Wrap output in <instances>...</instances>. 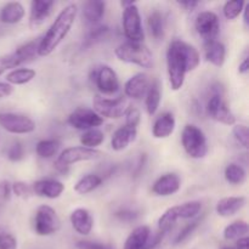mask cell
Instances as JSON below:
<instances>
[{
	"label": "cell",
	"instance_id": "obj_39",
	"mask_svg": "<svg viewBox=\"0 0 249 249\" xmlns=\"http://www.w3.org/2000/svg\"><path fill=\"white\" fill-rule=\"evenodd\" d=\"M21 65V60H19L18 56H17V53L15 51L11 53H7V55L0 56V75L4 74L6 71L16 68Z\"/></svg>",
	"mask_w": 249,
	"mask_h": 249
},
{
	"label": "cell",
	"instance_id": "obj_53",
	"mask_svg": "<svg viewBox=\"0 0 249 249\" xmlns=\"http://www.w3.org/2000/svg\"><path fill=\"white\" fill-rule=\"evenodd\" d=\"M243 12H245V15H243V21H245V23L249 24V18H248V12H249V4H246L245 9H243Z\"/></svg>",
	"mask_w": 249,
	"mask_h": 249
},
{
	"label": "cell",
	"instance_id": "obj_32",
	"mask_svg": "<svg viewBox=\"0 0 249 249\" xmlns=\"http://www.w3.org/2000/svg\"><path fill=\"white\" fill-rule=\"evenodd\" d=\"M249 231V226L247 221L245 220H237L231 223L230 225L226 226L224 229V238L226 241H233L238 240V238H242L245 236H247Z\"/></svg>",
	"mask_w": 249,
	"mask_h": 249
},
{
	"label": "cell",
	"instance_id": "obj_1",
	"mask_svg": "<svg viewBox=\"0 0 249 249\" xmlns=\"http://www.w3.org/2000/svg\"><path fill=\"white\" fill-rule=\"evenodd\" d=\"M199 62L201 56L195 46L182 40L172 41L167 51L168 77L172 89L175 91L181 89L187 73L196 70Z\"/></svg>",
	"mask_w": 249,
	"mask_h": 249
},
{
	"label": "cell",
	"instance_id": "obj_44",
	"mask_svg": "<svg viewBox=\"0 0 249 249\" xmlns=\"http://www.w3.org/2000/svg\"><path fill=\"white\" fill-rule=\"evenodd\" d=\"M11 191L16 195L17 197H21V198H27L28 196H31L33 192H32V187L29 185H27L26 182L22 181H16L11 185Z\"/></svg>",
	"mask_w": 249,
	"mask_h": 249
},
{
	"label": "cell",
	"instance_id": "obj_26",
	"mask_svg": "<svg viewBox=\"0 0 249 249\" xmlns=\"http://www.w3.org/2000/svg\"><path fill=\"white\" fill-rule=\"evenodd\" d=\"M146 100H145V106H146V111L150 116H155L156 112L158 111L160 105V83L157 80L152 83V84L148 87L147 92H146Z\"/></svg>",
	"mask_w": 249,
	"mask_h": 249
},
{
	"label": "cell",
	"instance_id": "obj_23",
	"mask_svg": "<svg viewBox=\"0 0 249 249\" xmlns=\"http://www.w3.org/2000/svg\"><path fill=\"white\" fill-rule=\"evenodd\" d=\"M106 2L101 0H89L83 5V18L88 24L99 23L105 16Z\"/></svg>",
	"mask_w": 249,
	"mask_h": 249
},
{
	"label": "cell",
	"instance_id": "obj_37",
	"mask_svg": "<svg viewBox=\"0 0 249 249\" xmlns=\"http://www.w3.org/2000/svg\"><path fill=\"white\" fill-rule=\"evenodd\" d=\"M245 6L246 2L243 0H231V1H226L223 7L224 16L229 21H232V19L237 18L242 14Z\"/></svg>",
	"mask_w": 249,
	"mask_h": 249
},
{
	"label": "cell",
	"instance_id": "obj_19",
	"mask_svg": "<svg viewBox=\"0 0 249 249\" xmlns=\"http://www.w3.org/2000/svg\"><path fill=\"white\" fill-rule=\"evenodd\" d=\"M136 136H138V129L136 128H131V126L128 125L121 126V128L114 131L113 136H112V148L117 152H121L136 140Z\"/></svg>",
	"mask_w": 249,
	"mask_h": 249
},
{
	"label": "cell",
	"instance_id": "obj_50",
	"mask_svg": "<svg viewBox=\"0 0 249 249\" xmlns=\"http://www.w3.org/2000/svg\"><path fill=\"white\" fill-rule=\"evenodd\" d=\"M178 5L185 10V11H194L199 5L198 1H178Z\"/></svg>",
	"mask_w": 249,
	"mask_h": 249
},
{
	"label": "cell",
	"instance_id": "obj_15",
	"mask_svg": "<svg viewBox=\"0 0 249 249\" xmlns=\"http://www.w3.org/2000/svg\"><path fill=\"white\" fill-rule=\"evenodd\" d=\"M32 192L39 197L55 199L65 191V185L56 179H41L32 185Z\"/></svg>",
	"mask_w": 249,
	"mask_h": 249
},
{
	"label": "cell",
	"instance_id": "obj_5",
	"mask_svg": "<svg viewBox=\"0 0 249 249\" xmlns=\"http://www.w3.org/2000/svg\"><path fill=\"white\" fill-rule=\"evenodd\" d=\"M121 5L124 9L122 16L124 36L130 41H143L145 32H143L139 7L134 1H122Z\"/></svg>",
	"mask_w": 249,
	"mask_h": 249
},
{
	"label": "cell",
	"instance_id": "obj_43",
	"mask_svg": "<svg viewBox=\"0 0 249 249\" xmlns=\"http://www.w3.org/2000/svg\"><path fill=\"white\" fill-rule=\"evenodd\" d=\"M124 116H125V125L138 129L141 121V114L138 108H135V107H129Z\"/></svg>",
	"mask_w": 249,
	"mask_h": 249
},
{
	"label": "cell",
	"instance_id": "obj_22",
	"mask_svg": "<svg viewBox=\"0 0 249 249\" xmlns=\"http://www.w3.org/2000/svg\"><path fill=\"white\" fill-rule=\"evenodd\" d=\"M151 235V229L147 225L138 226L126 238L124 249H147Z\"/></svg>",
	"mask_w": 249,
	"mask_h": 249
},
{
	"label": "cell",
	"instance_id": "obj_17",
	"mask_svg": "<svg viewBox=\"0 0 249 249\" xmlns=\"http://www.w3.org/2000/svg\"><path fill=\"white\" fill-rule=\"evenodd\" d=\"M150 87V80L145 73H136L135 75L126 80L124 85V94L125 97L133 100H141L147 92Z\"/></svg>",
	"mask_w": 249,
	"mask_h": 249
},
{
	"label": "cell",
	"instance_id": "obj_45",
	"mask_svg": "<svg viewBox=\"0 0 249 249\" xmlns=\"http://www.w3.org/2000/svg\"><path fill=\"white\" fill-rule=\"evenodd\" d=\"M0 249H17V240L7 232L0 233Z\"/></svg>",
	"mask_w": 249,
	"mask_h": 249
},
{
	"label": "cell",
	"instance_id": "obj_41",
	"mask_svg": "<svg viewBox=\"0 0 249 249\" xmlns=\"http://www.w3.org/2000/svg\"><path fill=\"white\" fill-rule=\"evenodd\" d=\"M201 221H202V219H197V220H195V221H192V223L187 224V225L185 226V228L182 229V230L180 231L179 233H178L177 237H175V240H174L175 245H180V243L184 242L185 240H187V238H189L190 236L194 233V231L196 230L197 228H198V225H199V223H201Z\"/></svg>",
	"mask_w": 249,
	"mask_h": 249
},
{
	"label": "cell",
	"instance_id": "obj_11",
	"mask_svg": "<svg viewBox=\"0 0 249 249\" xmlns=\"http://www.w3.org/2000/svg\"><path fill=\"white\" fill-rule=\"evenodd\" d=\"M67 122L72 128L87 131L90 130V129L99 128L104 123V119L92 109L85 108V107H78L68 116Z\"/></svg>",
	"mask_w": 249,
	"mask_h": 249
},
{
	"label": "cell",
	"instance_id": "obj_40",
	"mask_svg": "<svg viewBox=\"0 0 249 249\" xmlns=\"http://www.w3.org/2000/svg\"><path fill=\"white\" fill-rule=\"evenodd\" d=\"M232 135L237 143H240L243 148H248L249 146V131L245 124H236L232 129Z\"/></svg>",
	"mask_w": 249,
	"mask_h": 249
},
{
	"label": "cell",
	"instance_id": "obj_38",
	"mask_svg": "<svg viewBox=\"0 0 249 249\" xmlns=\"http://www.w3.org/2000/svg\"><path fill=\"white\" fill-rule=\"evenodd\" d=\"M109 33V28L106 26H96L88 33L87 39H85V45L90 46L92 44H96L107 38Z\"/></svg>",
	"mask_w": 249,
	"mask_h": 249
},
{
	"label": "cell",
	"instance_id": "obj_13",
	"mask_svg": "<svg viewBox=\"0 0 249 249\" xmlns=\"http://www.w3.org/2000/svg\"><path fill=\"white\" fill-rule=\"evenodd\" d=\"M94 80L99 91L104 95H113L119 90L118 75L109 66H101L95 72Z\"/></svg>",
	"mask_w": 249,
	"mask_h": 249
},
{
	"label": "cell",
	"instance_id": "obj_35",
	"mask_svg": "<svg viewBox=\"0 0 249 249\" xmlns=\"http://www.w3.org/2000/svg\"><path fill=\"white\" fill-rule=\"evenodd\" d=\"M179 220V216H178L177 208L172 207V208H168L164 213L160 215V218L158 219V231L162 233H167L172 230V228L174 226V224Z\"/></svg>",
	"mask_w": 249,
	"mask_h": 249
},
{
	"label": "cell",
	"instance_id": "obj_30",
	"mask_svg": "<svg viewBox=\"0 0 249 249\" xmlns=\"http://www.w3.org/2000/svg\"><path fill=\"white\" fill-rule=\"evenodd\" d=\"M61 147V142L56 139H48V140H40L36 146V155L40 158L48 160L57 155Z\"/></svg>",
	"mask_w": 249,
	"mask_h": 249
},
{
	"label": "cell",
	"instance_id": "obj_51",
	"mask_svg": "<svg viewBox=\"0 0 249 249\" xmlns=\"http://www.w3.org/2000/svg\"><path fill=\"white\" fill-rule=\"evenodd\" d=\"M235 249H249V238L247 236L242 238H238L237 242H236Z\"/></svg>",
	"mask_w": 249,
	"mask_h": 249
},
{
	"label": "cell",
	"instance_id": "obj_46",
	"mask_svg": "<svg viewBox=\"0 0 249 249\" xmlns=\"http://www.w3.org/2000/svg\"><path fill=\"white\" fill-rule=\"evenodd\" d=\"M78 249H112V247L102 245L99 242H91V241H79L77 242Z\"/></svg>",
	"mask_w": 249,
	"mask_h": 249
},
{
	"label": "cell",
	"instance_id": "obj_29",
	"mask_svg": "<svg viewBox=\"0 0 249 249\" xmlns=\"http://www.w3.org/2000/svg\"><path fill=\"white\" fill-rule=\"evenodd\" d=\"M36 72L32 68H17L6 74V83L10 85H24L36 78Z\"/></svg>",
	"mask_w": 249,
	"mask_h": 249
},
{
	"label": "cell",
	"instance_id": "obj_2",
	"mask_svg": "<svg viewBox=\"0 0 249 249\" xmlns=\"http://www.w3.org/2000/svg\"><path fill=\"white\" fill-rule=\"evenodd\" d=\"M78 15V6L70 4L63 7L53 22L45 36L39 40L38 56L45 57L53 53L70 33Z\"/></svg>",
	"mask_w": 249,
	"mask_h": 249
},
{
	"label": "cell",
	"instance_id": "obj_6",
	"mask_svg": "<svg viewBox=\"0 0 249 249\" xmlns=\"http://www.w3.org/2000/svg\"><path fill=\"white\" fill-rule=\"evenodd\" d=\"M100 156H101V152L99 150H91L83 146H73V147L65 148L58 155L55 160V168L58 172L66 173L71 165L79 162L97 160Z\"/></svg>",
	"mask_w": 249,
	"mask_h": 249
},
{
	"label": "cell",
	"instance_id": "obj_18",
	"mask_svg": "<svg viewBox=\"0 0 249 249\" xmlns=\"http://www.w3.org/2000/svg\"><path fill=\"white\" fill-rule=\"evenodd\" d=\"M72 228L77 231L79 235L88 236L91 233L92 228H94V219H92L91 213L85 208H77L71 213L70 216Z\"/></svg>",
	"mask_w": 249,
	"mask_h": 249
},
{
	"label": "cell",
	"instance_id": "obj_4",
	"mask_svg": "<svg viewBox=\"0 0 249 249\" xmlns=\"http://www.w3.org/2000/svg\"><path fill=\"white\" fill-rule=\"evenodd\" d=\"M181 143L185 152L194 160L204 158L208 153V141L206 135L195 124L185 125L181 134Z\"/></svg>",
	"mask_w": 249,
	"mask_h": 249
},
{
	"label": "cell",
	"instance_id": "obj_7",
	"mask_svg": "<svg viewBox=\"0 0 249 249\" xmlns=\"http://www.w3.org/2000/svg\"><path fill=\"white\" fill-rule=\"evenodd\" d=\"M92 111L96 112L102 119H118L125 114L129 108V102L125 96H119L116 99H105V97H95L92 101Z\"/></svg>",
	"mask_w": 249,
	"mask_h": 249
},
{
	"label": "cell",
	"instance_id": "obj_31",
	"mask_svg": "<svg viewBox=\"0 0 249 249\" xmlns=\"http://www.w3.org/2000/svg\"><path fill=\"white\" fill-rule=\"evenodd\" d=\"M225 179L231 185H242L247 179V172L245 168L237 163H230L225 168Z\"/></svg>",
	"mask_w": 249,
	"mask_h": 249
},
{
	"label": "cell",
	"instance_id": "obj_48",
	"mask_svg": "<svg viewBox=\"0 0 249 249\" xmlns=\"http://www.w3.org/2000/svg\"><path fill=\"white\" fill-rule=\"evenodd\" d=\"M11 185L9 181L0 182V198L9 199L11 196Z\"/></svg>",
	"mask_w": 249,
	"mask_h": 249
},
{
	"label": "cell",
	"instance_id": "obj_33",
	"mask_svg": "<svg viewBox=\"0 0 249 249\" xmlns=\"http://www.w3.org/2000/svg\"><path fill=\"white\" fill-rule=\"evenodd\" d=\"M105 141V134L99 129H90L80 136V143L83 147L96 150L97 146L101 145Z\"/></svg>",
	"mask_w": 249,
	"mask_h": 249
},
{
	"label": "cell",
	"instance_id": "obj_9",
	"mask_svg": "<svg viewBox=\"0 0 249 249\" xmlns=\"http://www.w3.org/2000/svg\"><path fill=\"white\" fill-rule=\"evenodd\" d=\"M0 126L7 133L17 134V135L31 134L36 130V123L33 119L24 114L11 113V112L0 113Z\"/></svg>",
	"mask_w": 249,
	"mask_h": 249
},
{
	"label": "cell",
	"instance_id": "obj_14",
	"mask_svg": "<svg viewBox=\"0 0 249 249\" xmlns=\"http://www.w3.org/2000/svg\"><path fill=\"white\" fill-rule=\"evenodd\" d=\"M181 187V180L174 173H167L155 181L152 192L156 196L169 197L177 194Z\"/></svg>",
	"mask_w": 249,
	"mask_h": 249
},
{
	"label": "cell",
	"instance_id": "obj_3",
	"mask_svg": "<svg viewBox=\"0 0 249 249\" xmlns=\"http://www.w3.org/2000/svg\"><path fill=\"white\" fill-rule=\"evenodd\" d=\"M114 55L119 61L136 65L146 70H150L153 66V55L143 41L126 40L125 43L117 46Z\"/></svg>",
	"mask_w": 249,
	"mask_h": 249
},
{
	"label": "cell",
	"instance_id": "obj_49",
	"mask_svg": "<svg viewBox=\"0 0 249 249\" xmlns=\"http://www.w3.org/2000/svg\"><path fill=\"white\" fill-rule=\"evenodd\" d=\"M14 92V87L9 83H0V100L9 97Z\"/></svg>",
	"mask_w": 249,
	"mask_h": 249
},
{
	"label": "cell",
	"instance_id": "obj_10",
	"mask_svg": "<svg viewBox=\"0 0 249 249\" xmlns=\"http://www.w3.org/2000/svg\"><path fill=\"white\" fill-rule=\"evenodd\" d=\"M207 114L215 122L225 125H235L236 117L221 94H213L207 102Z\"/></svg>",
	"mask_w": 249,
	"mask_h": 249
},
{
	"label": "cell",
	"instance_id": "obj_16",
	"mask_svg": "<svg viewBox=\"0 0 249 249\" xmlns=\"http://www.w3.org/2000/svg\"><path fill=\"white\" fill-rule=\"evenodd\" d=\"M55 2L50 0H33L31 2V15H29V27L36 29L40 27L50 16Z\"/></svg>",
	"mask_w": 249,
	"mask_h": 249
},
{
	"label": "cell",
	"instance_id": "obj_34",
	"mask_svg": "<svg viewBox=\"0 0 249 249\" xmlns=\"http://www.w3.org/2000/svg\"><path fill=\"white\" fill-rule=\"evenodd\" d=\"M179 219H192L199 214L202 209V203L199 201H189L185 203L175 206Z\"/></svg>",
	"mask_w": 249,
	"mask_h": 249
},
{
	"label": "cell",
	"instance_id": "obj_54",
	"mask_svg": "<svg viewBox=\"0 0 249 249\" xmlns=\"http://www.w3.org/2000/svg\"><path fill=\"white\" fill-rule=\"evenodd\" d=\"M221 249H235V247H231V246H226V247H224Z\"/></svg>",
	"mask_w": 249,
	"mask_h": 249
},
{
	"label": "cell",
	"instance_id": "obj_27",
	"mask_svg": "<svg viewBox=\"0 0 249 249\" xmlns=\"http://www.w3.org/2000/svg\"><path fill=\"white\" fill-rule=\"evenodd\" d=\"M102 184V178L96 174H87L80 178L74 185V191L78 195H88L95 191Z\"/></svg>",
	"mask_w": 249,
	"mask_h": 249
},
{
	"label": "cell",
	"instance_id": "obj_20",
	"mask_svg": "<svg viewBox=\"0 0 249 249\" xmlns=\"http://www.w3.org/2000/svg\"><path fill=\"white\" fill-rule=\"evenodd\" d=\"M177 121L174 114L170 112L162 113L155 121L152 126V134L156 139H167L174 133Z\"/></svg>",
	"mask_w": 249,
	"mask_h": 249
},
{
	"label": "cell",
	"instance_id": "obj_42",
	"mask_svg": "<svg viewBox=\"0 0 249 249\" xmlns=\"http://www.w3.org/2000/svg\"><path fill=\"white\" fill-rule=\"evenodd\" d=\"M24 155H26V152H24L23 145L21 142H18V141L14 142L7 148L6 156L11 162H19V160H23Z\"/></svg>",
	"mask_w": 249,
	"mask_h": 249
},
{
	"label": "cell",
	"instance_id": "obj_47",
	"mask_svg": "<svg viewBox=\"0 0 249 249\" xmlns=\"http://www.w3.org/2000/svg\"><path fill=\"white\" fill-rule=\"evenodd\" d=\"M117 218L122 221H133L135 220L136 218L139 216V214L134 211H128V209H123V211L118 212L116 214Z\"/></svg>",
	"mask_w": 249,
	"mask_h": 249
},
{
	"label": "cell",
	"instance_id": "obj_52",
	"mask_svg": "<svg viewBox=\"0 0 249 249\" xmlns=\"http://www.w3.org/2000/svg\"><path fill=\"white\" fill-rule=\"evenodd\" d=\"M248 71H249V58L246 57L245 60L242 61V63L238 66V72H240V74H246V73H248Z\"/></svg>",
	"mask_w": 249,
	"mask_h": 249
},
{
	"label": "cell",
	"instance_id": "obj_28",
	"mask_svg": "<svg viewBox=\"0 0 249 249\" xmlns=\"http://www.w3.org/2000/svg\"><path fill=\"white\" fill-rule=\"evenodd\" d=\"M147 26L148 31H150L151 36L156 39V40H162L164 38L165 33V21L163 15L160 11H153L152 14L148 16L147 18Z\"/></svg>",
	"mask_w": 249,
	"mask_h": 249
},
{
	"label": "cell",
	"instance_id": "obj_25",
	"mask_svg": "<svg viewBox=\"0 0 249 249\" xmlns=\"http://www.w3.org/2000/svg\"><path fill=\"white\" fill-rule=\"evenodd\" d=\"M24 15H26V10L21 2H7L6 5L2 6L1 11H0V21L6 24L18 23L23 19Z\"/></svg>",
	"mask_w": 249,
	"mask_h": 249
},
{
	"label": "cell",
	"instance_id": "obj_36",
	"mask_svg": "<svg viewBox=\"0 0 249 249\" xmlns=\"http://www.w3.org/2000/svg\"><path fill=\"white\" fill-rule=\"evenodd\" d=\"M38 45L39 41H29V43H26L17 48L15 53H17L22 63H26L33 60L36 55H38Z\"/></svg>",
	"mask_w": 249,
	"mask_h": 249
},
{
	"label": "cell",
	"instance_id": "obj_21",
	"mask_svg": "<svg viewBox=\"0 0 249 249\" xmlns=\"http://www.w3.org/2000/svg\"><path fill=\"white\" fill-rule=\"evenodd\" d=\"M246 202H247V199L243 196L225 197L216 203L215 211L218 215L229 218V216H232L236 213H238L246 206Z\"/></svg>",
	"mask_w": 249,
	"mask_h": 249
},
{
	"label": "cell",
	"instance_id": "obj_12",
	"mask_svg": "<svg viewBox=\"0 0 249 249\" xmlns=\"http://www.w3.org/2000/svg\"><path fill=\"white\" fill-rule=\"evenodd\" d=\"M195 28L199 36L204 39V43L215 40L220 29V21L215 12L202 11L197 16Z\"/></svg>",
	"mask_w": 249,
	"mask_h": 249
},
{
	"label": "cell",
	"instance_id": "obj_24",
	"mask_svg": "<svg viewBox=\"0 0 249 249\" xmlns=\"http://www.w3.org/2000/svg\"><path fill=\"white\" fill-rule=\"evenodd\" d=\"M204 56L209 63L215 67H221L226 60V48L221 41L212 40L204 45Z\"/></svg>",
	"mask_w": 249,
	"mask_h": 249
},
{
	"label": "cell",
	"instance_id": "obj_8",
	"mask_svg": "<svg viewBox=\"0 0 249 249\" xmlns=\"http://www.w3.org/2000/svg\"><path fill=\"white\" fill-rule=\"evenodd\" d=\"M61 228V220L57 213L50 206L38 207L34 216V231L39 236H51Z\"/></svg>",
	"mask_w": 249,
	"mask_h": 249
}]
</instances>
